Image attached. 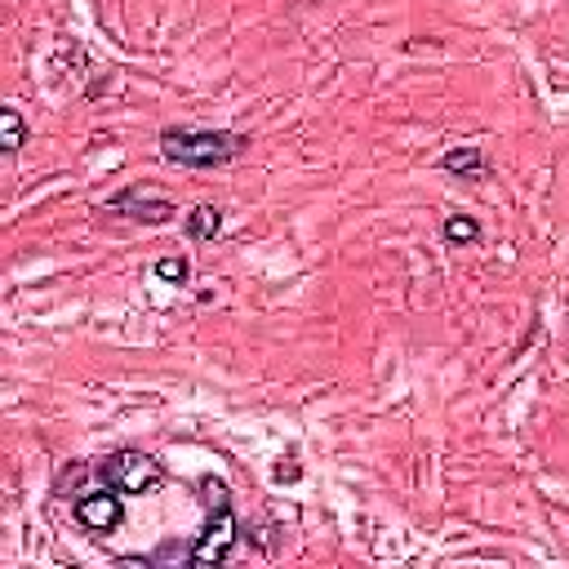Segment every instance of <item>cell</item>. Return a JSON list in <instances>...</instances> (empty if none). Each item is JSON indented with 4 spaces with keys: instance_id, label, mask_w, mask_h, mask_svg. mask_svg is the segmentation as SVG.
Wrapping results in <instances>:
<instances>
[{
    "instance_id": "8992f818",
    "label": "cell",
    "mask_w": 569,
    "mask_h": 569,
    "mask_svg": "<svg viewBox=\"0 0 569 569\" xmlns=\"http://www.w3.org/2000/svg\"><path fill=\"white\" fill-rule=\"evenodd\" d=\"M441 173H450V178H463V182H481L485 173H489V156H485V147H476V143H454L450 151H441Z\"/></svg>"
},
{
    "instance_id": "7c38bea8",
    "label": "cell",
    "mask_w": 569,
    "mask_h": 569,
    "mask_svg": "<svg viewBox=\"0 0 569 569\" xmlns=\"http://www.w3.org/2000/svg\"><path fill=\"white\" fill-rule=\"evenodd\" d=\"M298 476H303V467H298L294 459H281V463L272 467V481H276V485H294Z\"/></svg>"
},
{
    "instance_id": "ba28073f",
    "label": "cell",
    "mask_w": 569,
    "mask_h": 569,
    "mask_svg": "<svg viewBox=\"0 0 569 569\" xmlns=\"http://www.w3.org/2000/svg\"><path fill=\"white\" fill-rule=\"evenodd\" d=\"M182 232H187V241H214L223 232V210L219 206H192L182 214Z\"/></svg>"
},
{
    "instance_id": "7a4b0ae2",
    "label": "cell",
    "mask_w": 569,
    "mask_h": 569,
    "mask_svg": "<svg viewBox=\"0 0 569 569\" xmlns=\"http://www.w3.org/2000/svg\"><path fill=\"white\" fill-rule=\"evenodd\" d=\"M197 494H201V507H206V525L192 538V565L197 569H219V565L232 560V551L241 542L236 498H232V485L223 476H214V472H206L197 481Z\"/></svg>"
},
{
    "instance_id": "5b68a950",
    "label": "cell",
    "mask_w": 569,
    "mask_h": 569,
    "mask_svg": "<svg viewBox=\"0 0 569 569\" xmlns=\"http://www.w3.org/2000/svg\"><path fill=\"white\" fill-rule=\"evenodd\" d=\"M72 516L85 534H116L125 525V494L112 489V485H94V489H81L76 503H72Z\"/></svg>"
},
{
    "instance_id": "8fae6325",
    "label": "cell",
    "mask_w": 569,
    "mask_h": 569,
    "mask_svg": "<svg viewBox=\"0 0 569 569\" xmlns=\"http://www.w3.org/2000/svg\"><path fill=\"white\" fill-rule=\"evenodd\" d=\"M147 565H192V542H160L156 551H147Z\"/></svg>"
},
{
    "instance_id": "3957f363",
    "label": "cell",
    "mask_w": 569,
    "mask_h": 569,
    "mask_svg": "<svg viewBox=\"0 0 569 569\" xmlns=\"http://www.w3.org/2000/svg\"><path fill=\"white\" fill-rule=\"evenodd\" d=\"M94 481L120 489L125 498H138V494H156L165 485V463L151 459L147 450H112L94 463Z\"/></svg>"
},
{
    "instance_id": "9c48e42d",
    "label": "cell",
    "mask_w": 569,
    "mask_h": 569,
    "mask_svg": "<svg viewBox=\"0 0 569 569\" xmlns=\"http://www.w3.org/2000/svg\"><path fill=\"white\" fill-rule=\"evenodd\" d=\"M23 143H28V120H23V112L14 103H6V107H0V151L19 156Z\"/></svg>"
},
{
    "instance_id": "6da1fadb",
    "label": "cell",
    "mask_w": 569,
    "mask_h": 569,
    "mask_svg": "<svg viewBox=\"0 0 569 569\" xmlns=\"http://www.w3.org/2000/svg\"><path fill=\"white\" fill-rule=\"evenodd\" d=\"M250 134L236 129H210V125H165L160 129V156L178 169H223L250 151Z\"/></svg>"
},
{
    "instance_id": "277c9868",
    "label": "cell",
    "mask_w": 569,
    "mask_h": 569,
    "mask_svg": "<svg viewBox=\"0 0 569 569\" xmlns=\"http://www.w3.org/2000/svg\"><path fill=\"white\" fill-rule=\"evenodd\" d=\"M103 214L129 219V223H143V228H165V223L178 219V206L165 192H156V187H147V182H125L116 197L103 201Z\"/></svg>"
},
{
    "instance_id": "52a82bcc",
    "label": "cell",
    "mask_w": 569,
    "mask_h": 569,
    "mask_svg": "<svg viewBox=\"0 0 569 569\" xmlns=\"http://www.w3.org/2000/svg\"><path fill=\"white\" fill-rule=\"evenodd\" d=\"M481 236H485V228L472 214H445V223H441V241L450 250H472V245H481Z\"/></svg>"
},
{
    "instance_id": "30bf717a",
    "label": "cell",
    "mask_w": 569,
    "mask_h": 569,
    "mask_svg": "<svg viewBox=\"0 0 569 569\" xmlns=\"http://www.w3.org/2000/svg\"><path fill=\"white\" fill-rule=\"evenodd\" d=\"M151 276H156L160 285L182 289V285H192V259H187V254H160V259L151 263Z\"/></svg>"
}]
</instances>
